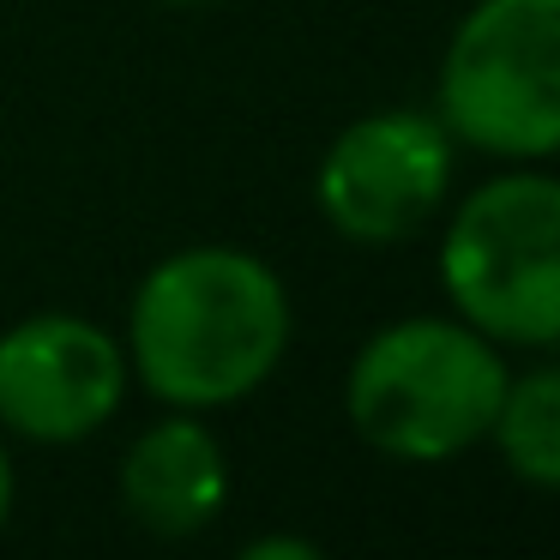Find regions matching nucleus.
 Here are the masks:
<instances>
[{
  "mask_svg": "<svg viewBox=\"0 0 560 560\" xmlns=\"http://www.w3.org/2000/svg\"><path fill=\"white\" fill-rule=\"evenodd\" d=\"M290 290L247 247H182L139 278L127 307V374L170 410H230L290 350Z\"/></svg>",
  "mask_w": 560,
  "mask_h": 560,
  "instance_id": "obj_1",
  "label": "nucleus"
},
{
  "mask_svg": "<svg viewBox=\"0 0 560 560\" xmlns=\"http://www.w3.org/2000/svg\"><path fill=\"white\" fill-rule=\"evenodd\" d=\"M506 355L458 314H410L380 326L343 374V416L398 464H446L482 446L506 392Z\"/></svg>",
  "mask_w": 560,
  "mask_h": 560,
  "instance_id": "obj_2",
  "label": "nucleus"
},
{
  "mask_svg": "<svg viewBox=\"0 0 560 560\" xmlns=\"http://www.w3.org/2000/svg\"><path fill=\"white\" fill-rule=\"evenodd\" d=\"M440 290L452 314L500 350L560 343V175L506 163L458 199L440 235Z\"/></svg>",
  "mask_w": 560,
  "mask_h": 560,
  "instance_id": "obj_3",
  "label": "nucleus"
},
{
  "mask_svg": "<svg viewBox=\"0 0 560 560\" xmlns=\"http://www.w3.org/2000/svg\"><path fill=\"white\" fill-rule=\"evenodd\" d=\"M434 115L482 158H560V0H476L440 55Z\"/></svg>",
  "mask_w": 560,
  "mask_h": 560,
  "instance_id": "obj_4",
  "label": "nucleus"
},
{
  "mask_svg": "<svg viewBox=\"0 0 560 560\" xmlns=\"http://www.w3.org/2000/svg\"><path fill=\"white\" fill-rule=\"evenodd\" d=\"M458 139L434 109H374L326 145L314 175L319 218L362 247H392L434 223L452 194Z\"/></svg>",
  "mask_w": 560,
  "mask_h": 560,
  "instance_id": "obj_5",
  "label": "nucleus"
},
{
  "mask_svg": "<svg viewBox=\"0 0 560 560\" xmlns=\"http://www.w3.org/2000/svg\"><path fill=\"white\" fill-rule=\"evenodd\" d=\"M127 350L85 314H31L0 331V428L31 446H79L127 398Z\"/></svg>",
  "mask_w": 560,
  "mask_h": 560,
  "instance_id": "obj_6",
  "label": "nucleus"
},
{
  "mask_svg": "<svg viewBox=\"0 0 560 560\" xmlns=\"http://www.w3.org/2000/svg\"><path fill=\"white\" fill-rule=\"evenodd\" d=\"M230 500V458L194 410H170L121 452V506L151 536H194Z\"/></svg>",
  "mask_w": 560,
  "mask_h": 560,
  "instance_id": "obj_7",
  "label": "nucleus"
},
{
  "mask_svg": "<svg viewBox=\"0 0 560 560\" xmlns=\"http://www.w3.org/2000/svg\"><path fill=\"white\" fill-rule=\"evenodd\" d=\"M488 440H494L500 464L524 488L560 494V368L506 374V392H500Z\"/></svg>",
  "mask_w": 560,
  "mask_h": 560,
  "instance_id": "obj_8",
  "label": "nucleus"
},
{
  "mask_svg": "<svg viewBox=\"0 0 560 560\" xmlns=\"http://www.w3.org/2000/svg\"><path fill=\"white\" fill-rule=\"evenodd\" d=\"M242 555L247 560H319V542H307V536H254Z\"/></svg>",
  "mask_w": 560,
  "mask_h": 560,
  "instance_id": "obj_9",
  "label": "nucleus"
},
{
  "mask_svg": "<svg viewBox=\"0 0 560 560\" xmlns=\"http://www.w3.org/2000/svg\"><path fill=\"white\" fill-rule=\"evenodd\" d=\"M13 494H19V482H13V458H7V446H0V524L13 518Z\"/></svg>",
  "mask_w": 560,
  "mask_h": 560,
  "instance_id": "obj_10",
  "label": "nucleus"
},
{
  "mask_svg": "<svg viewBox=\"0 0 560 560\" xmlns=\"http://www.w3.org/2000/svg\"><path fill=\"white\" fill-rule=\"evenodd\" d=\"M163 7H218V0H163Z\"/></svg>",
  "mask_w": 560,
  "mask_h": 560,
  "instance_id": "obj_11",
  "label": "nucleus"
}]
</instances>
